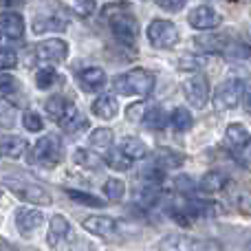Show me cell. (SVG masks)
Returning <instances> with one entry per match:
<instances>
[{"mask_svg":"<svg viewBox=\"0 0 251 251\" xmlns=\"http://www.w3.org/2000/svg\"><path fill=\"white\" fill-rule=\"evenodd\" d=\"M93 113L97 115L100 119H113L115 115L119 113V104H117V100L115 97H110V95H101V97H97L95 101H93Z\"/></svg>","mask_w":251,"mask_h":251,"instance_id":"obj_16","label":"cell"},{"mask_svg":"<svg viewBox=\"0 0 251 251\" xmlns=\"http://www.w3.org/2000/svg\"><path fill=\"white\" fill-rule=\"evenodd\" d=\"M25 150H26V141L22 137L11 134V137L0 139V154L7 156V159H18V156L25 154Z\"/></svg>","mask_w":251,"mask_h":251,"instance_id":"obj_17","label":"cell"},{"mask_svg":"<svg viewBox=\"0 0 251 251\" xmlns=\"http://www.w3.org/2000/svg\"><path fill=\"white\" fill-rule=\"evenodd\" d=\"M57 79H60V75H57L53 69H42V71H38V75H35V86H38L40 91H47V88L55 86Z\"/></svg>","mask_w":251,"mask_h":251,"instance_id":"obj_30","label":"cell"},{"mask_svg":"<svg viewBox=\"0 0 251 251\" xmlns=\"http://www.w3.org/2000/svg\"><path fill=\"white\" fill-rule=\"evenodd\" d=\"M183 91H185V97L194 108H205V104L209 101V82L205 75L194 73L190 79H185L183 84Z\"/></svg>","mask_w":251,"mask_h":251,"instance_id":"obj_7","label":"cell"},{"mask_svg":"<svg viewBox=\"0 0 251 251\" xmlns=\"http://www.w3.org/2000/svg\"><path fill=\"white\" fill-rule=\"evenodd\" d=\"M236 205L243 214H251V190H245L236 196Z\"/></svg>","mask_w":251,"mask_h":251,"instance_id":"obj_38","label":"cell"},{"mask_svg":"<svg viewBox=\"0 0 251 251\" xmlns=\"http://www.w3.org/2000/svg\"><path fill=\"white\" fill-rule=\"evenodd\" d=\"M0 31L7 38L18 40L25 35V20L18 11H2L0 13Z\"/></svg>","mask_w":251,"mask_h":251,"instance_id":"obj_12","label":"cell"},{"mask_svg":"<svg viewBox=\"0 0 251 251\" xmlns=\"http://www.w3.org/2000/svg\"><path fill=\"white\" fill-rule=\"evenodd\" d=\"M148 40L156 49H172L178 42V29L170 20H152L148 26Z\"/></svg>","mask_w":251,"mask_h":251,"instance_id":"obj_4","label":"cell"},{"mask_svg":"<svg viewBox=\"0 0 251 251\" xmlns=\"http://www.w3.org/2000/svg\"><path fill=\"white\" fill-rule=\"evenodd\" d=\"M66 22L60 18H35L33 20V33H44V31H64Z\"/></svg>","mask_w":251,"mask_h":251,"instance_id":"obj_26","label":"cell"},{"mask_svg":"<svg viewBox=\"0 0 251 251\" xmlns=\"http://www.w3.org/2000/svg\"><path fill=\"white\" fill-rule=\"evenodd\" d=\"M113 88L117 91V95H126V97H148L154 88V75L146 69H132L128 73H122L115 77Z\"/></svg>","mask_w":251,"mask_h":251,"instance_id":"obj_2","label":"cell"},{"mask_svg":"<svg viewBox=\"0 0 251 251\" xmlns=\"http://www.w3.org/2000/svg\"><path fill=\"white\" fill-rule=\"evenodd\" d=\"M187 22H190L194 29H199V31H212V29H216V26L221 25L223 18H221V13L214 11L212 7L201 4V7H196L194 11L187 16Z\"/></svg>","mask_w":251,"mask_h":251,"instance_id":"obj_10","label":"cell"},{"mask_svg":"<svg viewBox=\"0 0 251 251\" xmlns=\"http://www.w3.org/2000/svg\"><path fill=\"white\" fill-rule=\"evenodd\" d=\"M176 187H178V192H183V194H190V192H194V181L187 176H178Z\"/></svg>","mask_w":251,"mask_h":251,"instance_id":"obj_41","label":"cell"},{"mask_svg":"<svg viewBox=\"0 0 251 251\" xmlns=\"http://www.w3.org/2000/svg\"><path fill=\"white\" fill-rule=\"evenodd\" d=\"M245 110H247V113H251V86L247 88V93H245Z\"/></svg>","mask_w":251,"mask_h":251,"instance_id":"obj_44","label":"cell"},{"mask_svg":"<svg viewBox=\"0 0 251 251\" xmlns=\"http://www.w3.org/2000/svg\"><path fill=\"white\" fill-rule=\"evenodd\" d=\"M159 247L161 251H218L212 243H203L187 236H165Z\"/></svg>","mask_w":251,"mask_h":251,"instance_id":"obj_8","label":"cell"},{"mask_svg":"<svg viewBox=\"0 0 251 251\" xmlns=\"http://www.w3.org/2000/svg\"><path fill=\"white\" fill-rule=\"evenodd\" d=\"M16 64H18L16 51H11V49H0V71L13 69Z\"/></svg>","mask_w":251,"mask_h":251,"instance_id":"obj_36","label":"cell"},{"mask_svg":"<svg viewBox=\"0 0 251 251\" xmlns=\"http://www.w3.org/2000/svg\"><path fill=\"white\" fill-rule=\"evenodd\" d=\"M106 163L110 165L113 170H122V172H126V170H130V163H132V159H130L128 154L119 148V150H110L108 156H106Z\"/></svg>","mask_w":251,"mask_h":251,"instance_id":"obj_27","label":"cell"},{"mask_svg":"<svg viewBox=\"0 0 251 251\" xmlns=\"http://www.w3.org/2000/svg\"><path fill=\"white\" fill-rule=\"evenodd\" d=\"M143 124L150 130H163L165 126H168V115H165V110L161 108V106H152V108H148L146 115H143Z\"/></svg>","mask_w":251,"mask_h":251,"instance_id":"obj_20","label":"cell"},{"mask_svg":"<svg viewBox=\"0 0 251 251\" xmlns=\"http://www.w3.org/2000/svg\"><path fill=\"white\" fill-rule=\"evenodd\" d=\"M245 93V79L240 77H229L216 88L214 95V106L218 110H227V108H236L240 104V97Z\"/></svg>","mask_w":251,"mask_h":251,"instance_id":"obj_3","label":"cell"},{"mask_svg":"<svg viewBox=\"0 0 251 251\" xmlns=\"http://www.w3.org/2000/svg\"><path fill=\"white\" fill-rule=\"evenodd\" d=\"M22 124H25V128L29 130V132H40L42 130V117H40L38 113H33V110H29V113H25V117H22Z\"/></svg>","mask_w":251,"mask_h":251,"instance_id":"obj_35","label":"cell"},{"mask_svg":"<svg viewBox=\"0 0 251 251\" xmlns=\"http://www.w3.org/2000/svg\"><path fill=\"white\" fill-rule=\"evenodd\" d=\"M73 161L77 165H82V168H91V170H100L106 163V159H101L100 154H95L91 150H75Z\"/></svg>","mask_w":251,"mask_h":251,"instance_id":"obj_23","label":"cell"},{"mask_svg":"<svg viewBox=\"0 0 251 251\" xmlns=\"http://www.w3.org/2000/svg\"><path fill=\"white\" fill-rule=\"evenodd\" d=\"M82 225L86 231H91L95 236H104V238H108V236H113L117 231V223L110 216H88L84 218Z\"/></svg>","mask_w":251,"mask_h":251,"instance_id":"obj_13","label":"cell"},{"mask_svg":"<svg viewBox=\"0 0 251 251\" xmlns=\"http://www.w3.org/2000/svg\"><path fill=\"white\" fill-rule=\"evenodd\" d=\"M245 150H243V156H245V161H247V163H251V139H249V141L247 143H245Z\"/></svg>","mask_w":251,"mask_h":251,"instance_id":"obj_43","label":"cell"},{"mask_svg":"<svg viewBox=\"0 0 251 251\" xmlns=\"http://www.w3.org/2000/svg\"><path fill=\"white\" fill-rule=\"evenodd\" d=\"M88 141H91V146L97 148V150H108V148L113 146V130H108V128L93 130Z\"/></svg>","mask_w":251,"mask_h":251,"instance_id":"obj_25","label":"cell"},{"mask_svg":"<svg viewBox=\"0 0 251 251\" xmlns=\"http://www.w3.org/2000/svg\"><path fill=\"white\" fill-rule=\"evenodd\" d=\"M71 101L66 100V97H62V95H55V97H51V100L47 101V115L53 119V122H57L60 124V119L64 117L66 113H69V108H71Z\"/></svg>","mask_w":251,"mask_h":251,"instance_id":"obj_19","label":"cell"},{"mask_svg":"<svg viewBox=\"0 0 251 251\" xmlns=\"http://www.w3.org/2000/svg\"><path fill=\"white\" fill-rule=\"evenodd\" d=\"M141 110H143V106H141V104L130 106V108H128V119H130V122H139V119L143 117Z\"/></svg>","mask_w":251,"mask_h":251,"instance_id":"obj_42","label":"cell"},{"mask_svg":"<svg viewBox=\"0 0 251 251\" xmlns=\"http://www.w3.org/2000/svg\"><path fill=\"white\" fill-rule=\"evenodd\" d=\"M75 9H77V13H82V16H91L97 7H95V0H75Z\"/></svg>","mask_w":251,"mask_h":251,"instance_id":"obj_40","label":"cell"},{"mask_svg":"<svg viewBox=\"0 0 251 251\" xmlns=\"http://www.w3.org/2000/svg\"><path fill=\"white\" fill-rule=\"evenodd\" d=\"M128 2H117V4H106L104 7V18L108 20L110 29H113L115 38L122 40L124 44H132L139 35V25L137 18L128 11Z\"/></svg>","mask_w":251,"mask_h":251,"instance_id":"obj_1","label":"cell"},{"mask_svg":"<svg viewBox=\"0 0 251 251\" xmlns=\"http://www.w3.org/2000/svg\"><path fill=\"white\" fill-rule=\"evenodd\" d=\"M66 194H69L73 201H77L79 205H88V207H104V205H106L101 199H97V196H93V194H86V192H75V190H69Z\"/></svg>","mask_w":251,"mask_h":251,"instance_id":"obj_32","label":"cell"},{"mask_svg":"<svg viewBox=\"0 0 251 251\" xmlns=\"http://www.w3.org/2000/svg\"><path fill=\"white\" fill-rule=\"evenodd\" d=\"M77 82H79V86H82L84 91L95 93V91H100V88H104L106 73L101 69H97V66H91V69H84L82 73L77 75Z\"/></svg>","mask_w":251,"mask_h":251,"instance_id":"obj_14","label":"cell"},{"mask_svg":"<svg viewBox=\"0 0 251 251\" xmlns=\"http://www.w3.org/2000/svg\"><path fill=\"white\" fill-rule=\"evenodd\" d=\"M119 148H122V150L132 161H139V159H143V156L148 154V146L141 141V139H134V137H126Z\"/></svg>","mask_w":251,"mask_h":251,"instance_id":"obj_22","label":"cell"},{"mask_svg":"<svg viewBox=\"0 0 251 251\" xmlns=\"http://www.w3.org/2000/svg\"><path fill=\"white\" fill-rule=\"evenodd\" d=\"M104 192L110 201H117L119 203L126 194V185H124V181H119V178H108L106 185H104Z\"/></svg>","mask_w":251,"mask_h":251,"instance_id":"obj_31","label":"cell"},{"mask_svg":"<svg viewBox=\"0 0 251 251\" xmlns=\"http://www.w3.org/2000/svg\"><path fill=\"white\" fill-rule=\"evenodd\" d=\"M69 231H71L69 221H66L64 216H60V214H55V216L51 218V223H49V245L55 247L64 236H69Z\"/></svg>","mask_w":251,"mask_h":251,"instance_id":"obj_18","label":"cell"},{"mask_svg":"<svg viewBox=\"0 0 251 251\" xmlns=\"http://www.w3.org/2000/svg\"><path fill=\"white\" fill-rule=\"evenodd\" d=\"M170 124L176 132H185V130L192 128V115L187 113V108H174L172 117H170Z\"/></svg>","mask_w":251,"mask_h":251,"instance_id":"obj_28","label":"cell"},{"mask_svg":"<svg viewBox=\"0 0 251 251\" xmlns=\"http://www.w3.org/2000/svg\"><path fill=\"white\" fill-rule=\"evenodd\" d=\"M62 159V143L60 137L55 134H47L42 137L33 148V161L40 165H47V168H53L57 165Z\"/></svg>","mask_w":251,"mask_h":251,"instance_id":"obj_5","label":"cell"},{"mask_svg":"<svg viewBox=\"0 0 251 251\" xmlns=\"http://www.w3.org/2000/svg\"><path fill=\"white\" fill-rule=\"evenodd\" d=\"M13 124H16V110L7 101L0 100V126L2 128H13Z\"/></svg>","mask_w":251,"mask_h":251,"instance_id":"obj_34","label":"cell"},{"mask_svg":"<svg viewBox=\"0 0 251 251\" xmlns=\"http://www.w3.org/2000/svg\"><path fill=\"white\" fill-rule=\"evenodd\" d=\"M7 187L11 192H16L20 199L29 201V203H38V205H51V194L44 187L35 185V183H26L22 178H4Z\"/></svg>","mask_w":251,"mask_h":251,"instance_id":"obj_6","label":"cell"},{"mask_svg":"<svg viewBox=\"0 0 251 251\" xmlns=\"http://www.w3.org/2000/svg\"><path fill=\"white\" fill-rule=\"evenodd\" d=\"M227 141L236 148H243L247 143V128L243 124H231L227 126Z\"/></svg>","mask_w":251,"mask_h":251,"instance_id":"obj_29","label":"cell"},{"mask_svg":"<svg viewBox=\"0 0 251 251\" xmlns=\"http://www.w3.org/2000/svg\"><path fill=\"white\" fill-rule=\"evenodd\" d=\"M161 9H168V11H181L185 7L187 0H154Z\"/></svg>","mask_w":251,"mask_h":251,"instance_id":"obj_39","label":"cell"},{"mask_svg":"<svg viewBox=\"0 0 251 251\" xmlns=\"http://www.w3.org/2000/svg\"><path fill=\"white\" fill-rule=\"evenodd\" d=\"M16 88H18V84H16V79H13L11 75H0V97L11 95Z\"/></svg>","mask_w":251,"mask_h":251,"instance_id":"obj_37","label":"cell"},{"mask_svg":"<svg viewBox=\"0 0 251 251\" xmlns=\"http://www.w3.org/2000/svg\"><path fill=\"white\" fill-rule=\"evenodd\" d=\"M225 183H227V174L221 172V170H212V172H207L203 176L201 190L203 192H221L223 187H225Z\"/></svg>","mask_w":251,"mask_h":251,"instance_id":"obj_21","label":"cell"},{"mask_svg":"<svg viewBox=\"0 0 251 251\" xmlns=\"http://www.w3.org/2000/svg\"><path fill=\"white\" fill-rule=\"evenodd\" d=\"M0 42H2V35H0Z\"/></svg>","mask_w":251,"mask_h":251,"instance_id":"obj_46","label":"cell"},{"mask_svg":"<svg viewBox=\"0 0 251 251\" xmlns=\"http://www.w3.org/2000/svg\"><path fill=\"white\" fill-rule=\"evenodd\" d=\"M0 2H2L4 7H16V4H20L22 0H0Z\"/></svg>","mask_w":251,"mask_h":251,"instance_id":"obj_45","label":"cell"},{"mask_svg":"<svg viewBox=\"0 0 251 251\" xmlns=\"http://www.w3.org/2000/svg\"><path fill=\"white\" fill-rule=\"evenodd\" d=\"M227 40L221 35H205V38H196V44L203 51H214V53H225L229 49V44H225Z\"/></svg>","mask_w":251,"mask_h":251,"instance_id":"obj_24","label":"cell"},{"mask_svg":"<svg viewBox=\"0 0 251 251\" xmlns=\"http://www.w3.org/2000/svg\"><path fill=\"white\" fill-rule=\"evenodd\" d=\"M66 55H69V44L64 40H47L35 49V57L44 64H60Z\"/></svg>","mask_w":251,"mask_h":251,"instance_id":"obj_9","label":"cell"},{"mask_svg":"<svg viewBox=\"0 0 251 251\" xmlns=\"http://www.w3.org/2000/svg\"><path fill=\"white\" fill-rule=\"evenodd\" d=\"M60 128L64 130V132H69V134L79 132V130L88 128V119L84 117V115L79 113V110L75 108V106H71V108H69V113H66L64 117L60 119Z\"/></svg>","mask_w":251,"mask_h":251,"instance_id":"obj_15","label":"cell"},{"mask_svg":"<svg viewBox=\"0 0 251 251\" xmlns=\"http://www.w3.org/2000/svg\"><path fill=\"white\" fill-rule=\"evenodd\" d=\"M16 225H18V229H20L22 236H33L35 231L44 225V216L40 209L20 207L16 212Z\"/></svg>","mask_w":251,"mask_h":251,"instance_id":"obj_11","label":"cell"},{"mask_svg":"<svg viewBox=\"0 0 251 251\" xmlns=\"http://www.w3.org/2000/svg\"><path fill=\"white\" fill-rule=\"evenodd\" d=\"M183 163V156L181 154H174V152L163 150L159 156H156V165L159 168H176V165Z\"/></svg>","mask_w":251,"mask_h":251,"instance_id":"obj_33","label":"cell"}]
</instances>
